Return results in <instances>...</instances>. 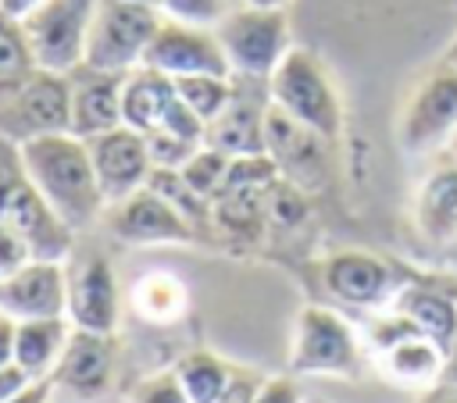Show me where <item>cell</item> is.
Segmentation results:
<instances>
[{
	"mask_svg": "<svg viewBox=\"0 0 457 403\" xmlns=\"http://www.w3.org/2000/svg\"><path fill=\"white\" fill-rule=\"evenodd\" d=\"M18 150L32 185L43 193V200L71 232L93 225L104 214L107 200L100 193L86 139L71 132H54V136L29 139Z\"/></svg>",
	"mask_w": 457,
	"mask_h": 403,
	"instance_id": "6da1fadb",
	"label": "cell"
},
{
	"mask_svg": "<svg viewBox=\"0 0 457 403\" xmlns=\"http://www.w3.org/2000/svg\"><path fill=\"white\" fill-rule=\"evenodd\" d=\"M0 225L18 232L36 260H68L71 228L54 214L43 193L32 185L18 143L0 136Z\"/></svg>",
	"mask_w": 457,
	"mask_h": 403,
	"instance_id": "7a4b0ae2",
	"label": "cell"
},
{
	"mask_svg": "<svg viewBox=\"0 0 457 403\" xmlns=\"http://www.w3.org/2000/svg\"><path fill=\"white\" fill-rule=\"evenodd\" d=\"M268 100L282 114H289L293 121L314 128L332 143L343 132V107L336 82L325 61L311 46H289V53L278 61V68L268 78Z\"/></svg>",
	"mask_w": 457,
	"mask_h": 403,
	"instance_id": "3957f363",
	"label": "cell"
},
{
	"mask_svg": "<svg viewBox=\"0 0 457 403\" xmlns=\"http://www.w3.org/2000/svg\"><path fill=\"white\" fill-rule=\"evenodd\" d=\"M214 36L225 50L232 75L271 78L278 61L289 53V18L282 7H236L218 25Z\"/></svg>",
	"mask_w": 457,
	"mask_h": 403,
	"instance_id": "277c9868",
	"label": "cell"
},
{
	"mask_svg": "<svg viewBox=\"0 0 457 403\" xmlns=\"http://www.w3.org/2000/svg\"><path fill=\"white\" fill-rule=\"evenodd\" d=\"M157 25H161L157 7L132 4V0H100L96 14H93V25H89L82 64L100 68V71L129 75L132 68L143 64Z\"/></svg>",
	"mask_w": 457,
	"mask_h": 403,
	"instance_id": "5b68a950",
	"label": "cell"
},
{
	"mask_svg": "<svg viewBox=\"0 0 457 403\" xmlns=\"http://www.w3.org/2000/svg\"><path fill=\"white\" fill-rule=\"evenodd\" d=\"M457 132V71L450 64H436L421 75V82L403 100L396 121V143L403 153H428Z\"/></svg>",
	"mask_w": 457,
	"mask_h": 403,
	"instance_id": "8992f818",
	"label": "cell"
},
{
	"mask_svg": "<svg viewBox=\"0 0 457 403\" xmlns=\"http://www.w3.org/2000/svg\"><path fill=\"white\" fill-rule=\"evenodd\" d=\"M96 4L100 0H43L32 14L21 18L39 68L68 75L75 64H82Z\"/></svg>",
	"mask_w": 457,
	"mask_h": 403,
	"instance_id": "52a82bcc",
	"label": "cell"
},
{
	"mask_svg": "<svg viewBox=\"0 0 457 403\" xmlns=\"http://www.w3.org/2000/svg\"><path fill=\"white\" fill-rule=\"evenodd\" d=\"M68 128H71V93H68V75L61 71L36 68L29 82L0 103V136L18 146Z\"/></svg>",
	"mask_w": 457,
	"mask_h": 403,
	"instance_id": "ba28073f",
	"label": "cell"
},
{
	"mask_svg": "<svg viewBox=\"0 0 457 403\" xmlns=\"http://www.w3.org/2000/svg\"><path fill=\"white\" fill-rule=\"evenodd\" d=\"M361 367L353 328L328 307H303L296 314V339L289 353V374H339L350 378Z\"/></svg>",
	"mask_w": 457,
	"mask_h": 403,
	"instance_id": "9c48e42d",
	"label": "cell"
},
{
	"mask_svg": "<svg viewBox=\"0 0 457 403\" xmlns=\"http://www.w3.org/2000/svg\"><path fill=\"white\" fill-rule=\"evenodd\" d=\"M328 143L332 139L318 136L314 128L293 121L275 103H268V114H264V153L275 160L278 178H286L300 193L325 189V178H328Z\"/></svg>",
	"mask_w": 457,
	"mask_h": 403,
	"instance_id": "30bf717a",
	"label": "cell"
},
{
	"mask_svg": "<svg viewBox=\"0 0 457 403\" xmlns=\"http://www.w3.org/2000/svg\"><path fill=\"white\" fill-rule=\"evenodd\" d=\"M104 225L114 239L129 246H164V243H193L196 228L150 185L132 196L104 207Z\"/></svg>",
	"mask_w": 457,
	"mask_h": 403,
	"instance_id": "8fae6325",
	"label": "cell"
},
{
	"mask_svg": "<svg viewBox=\"0 0 457 403\" xmlns=\"http://www.w3.org/2000/svg\"><path fill=\"white\" fill-rule=\"evenodd\" d=\"M143 64L157 68L171 78H182V75H232L214 29L171 21L164 14H161V25H157V32L146 46Z\"/></svg>",
	"mask_w": 457,
	"mask_h": 403,
	"instance_id": "7c38bea8",
	"label": "cell"
},
{
	"mask_svg": "<svg viewBox=\"0 0 457 403\" xmlns=\"http://www.w3.org/2000/svg\"><path fill=\"white\" fill-rule=\"evenodd\" d=\"M268 82L232 75L228 107L204 128V146L221 150L225 157L264 153V114H268Z\"/></svg>",
	"mask_w": 457,
	"mask_h": 403,
	"instance_id": "4fadbf2b",
	"label": "cell"
},
{
	"mask_svg": "<svg viewBox=\"0 0 457 403\" xmlns=\"http://www.w3.org/2000/svg\"><path fill=\"white\" fill-rule=\"evenodd\" d=\"M86 146H89V160H93V171H96V182H100V193L107 203H118L146 185L154 160H150L143 132L118 125L111 132L86 139Z\"/></svg>",
	"mask_w": 457,
	"mask_h": 403,
	"instance_id": "5bb4252c",
	"label": "cell"
},
{
	"mask_svg": "<svg viewBox=\"0 0 457 403\" xmlns=\"http://www.w3.org/2000/svg\"><path fill=\"white\" fill-rule=\"evenodd\" d=\"M0 314L14 321L68 317V267L64 260H29L0 278Z\"/></svg>",
	"mask_w": 457,
	"mask_h": 403,
	"instance_id": "9a60e30c",
	"label": "cell"
},
{
	"mask_svg": "<svg viewBox=\"0 0 457 403\" xmlns=\"http://www.w3.org/2000/svg\"><path fill=\"white\" fill-rule=\"evenodd\" d=\"M111 378H114V339L104 332L71 328L68 346L50 371L54 392H64L75 399H100L107 396Z\"/></svg>",
	"mask_w": 457,
	"mask_h": 403,
	"instance_id": "2e32d148",
	"label": "cell"
},
{
	"mask_svg": "<svg viewBox=\"0 0 457 403\" xmlns=\"http://www.w3.org/2000/svg\"><path fill=\"white\" fill-rule=\"evenodd\" d=\"M68 321L82 332L114 335L118 325V278L100 253H86L68 267Z\"/></svg>",
	"mask_w": 457,
	"mask_h": 403,
	"instance_id": "e0dca14e",
	"label": "cell"
},
{
	"mask_svg": "<svg viewBox=\"0 0 457 403\" xmlns=\"http://www.w3.org/2000/svg\"><path fill=\"white\" fill-rule=\"evenodd\" d=\"M121 71H100L89 64H75L68 71V93H71V136L93 139L100 132H111L121 121Z\"/></svg>",
	"mask_w": 457,
	"mask_h": 403,
	"instance_id": "ac0fdd59",
	"label": "cell"
},
{
	"mask_svg": "<svg viewBox=\"0 0 457 403\" xmlns=\"http://www.w3.org/2000/svg\"><path fill=\"white\" fill-rule=\"evenodd\" d=\"M325 285L350 307H378L400 292L396 267L364 250H339L325 260Z\"/></svg>",
	"mask_w": 457,
	"mask_h": 403,
	"instance_id": "d6986e66",
	"label": "cell"
},
{
	"mask_svg": "<svg viewBox=\"0 0 457 403\" xmlns=\"http://www.w3.org/2000/svg\"><path fill=\"white\" fill-rule=\"evenodd\" d=\"M179 100V89H175V78L157 71V68H132L125 75V86H121V121L143 136L157 132L168 118V111L175 107Z\"/></svg>",
	"mask_w": 457,
	"mask_h": 403,
	"instance_id": "ffe728a7",
	"label": "cell"
},
{
	"mask_svg": "<svg viewBox=\"0 0 457 403\" xmlns=\"http://www.w3.org/2000/svg\"><path fill=\"white\" fill-rule=\"evenodd\" d=\"M414 221L428 243L457 239V160H439L414 193Z\"/></svg>",
	"mask_w": 457,
	"mask_h": 403,
	"instance_id": "44dd1931",
	"label": "cell"
},
{
	"mask_svg": "<svg viewBox=\"0 0 457 403\" xmlns=\"http://www.w3.org/2000/svg\"><path fill=\"white\" fill-rule=\"evenodd\" d=\"M396 310L407 314L418 325V332L428 335L446 353L457 346V296L453 292H446L439 285L411 282V285H400Z\"/></svg>",
	"mask_w": 457,
	"mask_h": 403,
	"instance_id": "7402d4cb",
	"label": "cell"
},
{
	"mask_svg": "<svg viewBox=\"0 0 457 403\" xmlns=\"http://www.w3.org/2000/svg\"><path fill=\"white\" fill-rule=\"evenodd\" d=\"M71 335L68 317H36V321H18L14 332V364L29 371L32 378H50L54 364L61 360L64 346Z\"/></svg>",
	"mask_w": 457,
	"mask_h": 403,
	"instance_id": "603a6c76",
	"label": "cell"
},
{
	"mask_svg": "<svg viewBox=\"0 0 457 403\" xmlns=\"http://www.w3.org/2000/svg\"><path fill=\"white\" fill-rule=\"evenodd\" d=\"M443 364H446V350L436 346L428 335H411V339L382 350V371L400 385L432 389L436 382H443Z\"/></svg>",
	"mask_w": 457,
	"mask_h": 403,
	"instance_id": "cb8c5ba5",
	"label": "cell"
},
{
	"mask_svg": "<svg viewBox=\"0 0 457 403\" xmlns=\"http://www.w3.org/2000/svg\"><path fill=\"white\" fill-rule=\"evenodd\" d=\"M268 189H221L211 200V228L228 239H257L268 218Z\"/></svg>",
	"mask_w": 457,
	"mask_h": 403,
	"instance_id": "d4e9b609",
	"label": "cell"
},
{
	"mask_svg": "<svg viewBox=\"0 0 457 403\" xmlns=\"http://www.w3.org/2000/svg\"><path fill=\"white\" fill-rule=\"evenodd\" d=\"M132 307L154 325H171L186 310V285L171 271H146L132 285Z\"/></svg>",
	"mask_w": 457,
	"mask_h": 403,
	"instance_id": "484cf974",
	"label": "cell"
},
{
	"mask_svg": "<svg viewBox=\"0 0 457 403\" xmlns=\"http://www.w3.org/2000/svg\"><path fill=\"white\" fill-rule=\"evenodd\" d=\"M36 68L39 64L32 57V46H29V36H25L21 21L0 11V103L7 96H14Z\"/></svg>",
	"mask_w": 457,
	"mask_h": 403,
	"instance_id": "4316f807",
	"label": "cell"
},
{
	"mask_svg": "<svg viewBox=\"0 0 457 403\" xmlns=\"http://www.w3.org/2000/svg\"><path fill=\"white\" fill-rule=\"evenodd\" d=\"M175 374H179V382H182L189 403H218L221 389L228 385L232 367H228L221 357H214V353H207V350H196V353H186V357L175 364Z\"/></svg>",
	"mask_w": 457,
	"mask_h": 403,
	"instance_id": "83f0119b",
	"label": "cell"
},
{
	"mask_svg": "<svg viewBox=\"0 0 457 403\" xmlns=\"http://www.w3.org/2000/svg\"><path fill=\"white\" fill-rule=\"evenodd\" d=\"M179 100L204 121L211 125L232 100V75H182L175 78Z\"/></svg>",
	"mask_w": 457,
	"mask_h": 403,
	"instance_id": "f1b7e54d",
	"label": "cell"
},
{
	"mask_svg": "<svg viewBox=\"0 0 457 403\" xmlns=\"http://www.w3.org/2000/svg\"><path fill=\"white\" fill-rule=\"evenodd\" d=\"M228 160H232V157H225L221 150H214V146H200V150H196V153L179 168V175H182V182H186L196 196L214 200V196H218V189L225 185Z\"/></svg>",
	"mask_w": 457,
	"mask_h": 403,
	"instance_id": "f546056e",
	"label": "cell"
},
{
	"mask_svg": "<svg viewBox=\"0 0 457 403\" xmlns=\"http://www.w3.org/2000/svg\"><path fill=\"white\" fill-rule=\"evenodd\" d=\"M161 14L171 21L214 29L228 14V7H225V0H161Z\"/></svg>",
	"mask_w": 457,
	"mask_h": 403,
	"instance_id": "4dcf8cb0",
	"label": "cell"
},
{
	"mask_svg": "<svg viewBox=\"0 0 457 403\" xmlns=\"http://www.w3.org/2000/svg\"><path fill=\"white\" fill-rule=\"evenodd\" d=\"M200 146H204V143H189V139L171 136V132H164V128H157V132L146 136V150H150L154 168H171V171H179Z\"/></svg>",
	"mask_w": 457,
	"mask_h": 403,
	"instance_id": "1f68e13d",
	"label": "cell"
},
{
	"mask_svg": "<svg viewBox=\"0 0 457 403\" xmlns=\"http://www.w3.org/2000/svg\"><path fill=\"white\" fill-rule=\"evenodd\" d=\"M129 403H189V396H186V389H182V382L171 367V371H157V374L143 378L132 389Z\"/></svg>",
	"mask_w": 457,
	"mask_h": 403,
	"instance_id": "d6a6232c",
	"label": "cell"
},
{
	"mask_svg": "<svg viewBox=\"0 0 457 403\" xmlns=\"http://www.w3.org/2000/svg\"><path fill=\"white\" fill-rule=\"evenodd\" d=\"M29 260H36L32 250H29V243H25L18 232H11L7 225H0V278L14 275V271L25 267Z\"/></svg>",
	"mask_w": 457,
	"mask_h": 403,
	"instance_id": "836d02e7",
	"label": "cell"
},
{
	"mask_svg": "<svg viewBox=\"0 0 457 403\" xmlns=\"http://www.w3.org/2000/svg\"><path fill=\"white\" fill-rule=\"evenodd\" d=\"M261 385H264V378H261L257 371H239V367H232L228 385L221 389L218 403H253L257 392H261Z\"/></svg>",
	"mask_w": 457,
	"mask_h": 403,
	"instance_id": "e575fe53",
	"label": "cell"
},
{
	"mask_svg": "<svg viewBox=\"0 0 457 403\" xmlns=\"http://www.w3.org/2000/svg\"><path fill=\"white\" fill-rule=\"evenodd\" d=\"M253 403H303V392H300L296 378H289V374L286 378H264Z\"/></svg>",
	"mask_w": 457,
	"mask_h": 403,
	"instance_id": "d590c367",
	"label": "cell"
},
{
	"mask_svg": "<svg viewBox=\"0 0 457 403\" xmlns=\"http://www.w3.org/2000/svg\"><path fill=\"white\" fill-rule=\"evenodd\" d=\"M32 382V374L29 371H21L18 364H7V367H0V403H7V399H14L25 385Z\"/></svg>",
	"mask_w": 457,
	"mask_h": 403,
	"instance_id": "8d00e7d4",
	"label": "cell"
},
{
	"mask_svg": "<svg viewBox=\"0 0 457 403\" xmlns=\"http://www.w3.org/2000/svg\"><path fill=\"white\" fill-rule=\"evenodd\" d=\"M50 396H54V382L50 378H32L14 399H7V403H50Z\"/></svg>",
	"mask_w": 457,
	"mask_h": 403,
	"instance_id": "74e56055",
	"label": "cell"
},
{
	"mask_svg": "<svg viewBox=\"0 0 457 403\" xmlns=\"http://www.w3.org/2000/svg\"><path fill=\"white\" fill-rule=\"evenodd\" d=\"M14 332H18V321L0 314V367L14 364Z\"/></svg>",
	"mask_w": 457,
	"mask_h": 403,
	"instance_id": "f35d334b",
	"label": "cell"
},
{
	"mask_svg": "<svg viewBox=\"0 0 457 403\" xmlns=\"http://www.w3.org/2000/svg\"><path fill=\"white\" fill-rule=\"evenodd\" d=\"M418 403H457V385L450 382H436L432 389H425V396Z\"/></svg>",
	"mask_w": 457,
	"mask_h": 403,
	"instance_id": "ab89813d",
	"label": "cell"
},
{
	"mask_svg": "<svg viewBox=\"0 0 457 403\" xmlns=\"http://www.w3.org/2000/svg\"><path fill=\"white\" fill-rule=\"evenodd\" d=\"M39 4H43V0H0V11L21 21V18H25V14H32Z\"/></svg>",
	"mask_w": 457,
	"mask_h": 403,
	"instance_id": "60d3db41",
	"label": "cell"
},
{
	"mask_svg": "<svg viewBox=\"0 0 457 403\" xmlns=\"http://www.w3.org/2000/svg\"><path fill=\"white\" fill-rule=\"evenodd\" d=\"M443 382H450V385H457V346L446 353V364H443Z\"/></svg>",
	"mask_w": 457,
	"mask_h": 403,
	"instance_id": "b9f144b4",
	"label": "cell"
},
{
	"mask_svg": "<svg viewBox=\"0 0 457 403\" xmlns=\"http://www.w3.org/2000/svg\"><path fill=\"white\" fill-rule=\"evenodd\" d=\"M443 64H450V68L457 71V36H453V43L446 46V53H443Z\"/></svg>",
	"mask_w": 457,
	"mask_h": 403,
	"instance_id": "7bdbcfd3",
	"label": "cell"
},
{
	"mask_svg": "<svg viewBox=\"0 0 457 403\" xmlns=\"http://www.w3.org/2000/svg\"><path fill=\"white\" fill-rule=\"evenodd\" d=\"M250 7H282L286 11V0H246Z\"/></svg>",
	"mask_w": 457,
	"mask_h": 403,
	"instance_id": "ee69618b",
	"label": "cell"
},
{
	"mask_svg": "<svg viewBox=\"0 0 457 403\" xmlns=\"http://www.w3.org/2000/svg\"><path fill=\"white\" fill-rule=\"evenodd\" d=\"M446 150H450V157H453V160H457V132H453V136H450V143H446Z\"/></svg>",
	"mask_w": 457,
	"mask_h": 403,
	"instance_id": "f6af8a7d",
	"label": "cell"
},
{
	"mask_svg": "<svg viewBox=\"0 0 457 403\" xmlns=\"http://www.w3.org/2000/svg\"><path fill=\"white\" fill-rule=\"evenodd\" d=\"M132 4H146V7H157L161 11V0H132Z\"/></svg>",
	"mask_w": 457,
	"mask_h": 403,
	"instance_id": "bcb514c9",
	"label": "cell"
},
{
	"mask_svg": "<svg viewBox=\"0 0 457 403\" xmlns=\"http://www.w3.org/2000/svg\"><path fill=\"white\" fill-rule=\"evenodd\" d=\"M303 403H325V399H318V396H303Z\"/></svg>",
	"mask_w": 457,
	"mask_h": 403,
	"instance_id": "7dc6e473",
	"label": "cell"
},
{
	"mask_svg": "<svg viewBox=\"0 0 457 403\" xmlns=\"http://www.w3.org/2000/svg\"><path fill=\"white\" fill-rule=\"evenodd\" d=\"M453 4H457V0H453Z\"/></svg>",
	"mask_w": 457,
	"mask_h": 403,
	"instance_id": "c3c4849f",
	"label": "cell"
}]
</instances>
